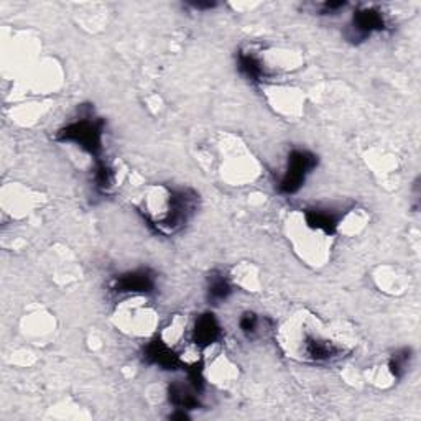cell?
<instances>
[{
  "label": "cell",
  "mask_w": 421,
  "mask_h": 421,
  "mask_svg": "<svg viewBox=\"0 0 421 421\" xmlns=\"http://www.w3.org/2000/svg\"><path fill=\"white\" fill-rule=\"evenodd\" d=\"M102 133L104 120L93 119V115L76 120V122L66 125L56 133V140L60 141H74L84 152L93 155L95 160L101 158L102 152Z\"/></svg>",
  "instance_id": "6da1fadb"
},
{
  "label": "cell",
  "mask_w": 421,
  "mask_h": 421,
  "mask_svg": "<svg viewBox=\"0 0 421 421\" xmlns=\"http://www.w3.org/2000/svg\"><path fill=\"white\" fill-rule=\"evenodd\" d=\"M316 165H318V157L315 153L308 152V150H293L288 157V168L278 185L282 193H297L303 186L308 174L311 173V170L316 168Z\"/></svg>",
  "instance_id": "7a4b0ae2"
},
{
  "label": "cell",
  "mask_w": 421,
  "mask_h": 421,
  "mask_svg": "<svg viewBox=\"0 0 421 421\" xmlns=\"http://www.w3.org/2000/svg\"><path fill=\"white\" fill-rule=\"evenodd\" d=\"M196 204H198V196L193 191L180 190L173 193L170 198V211L163 220V226L172 229V231L180 229L193 216Z\"/></svg>",
  "instance_id": "3957f363"
},
{
  "label": "cell",
  "mask_w": 421,
  "mask_h": 421,
  "mask_svg": "<svg viewBox=\"0 0 421 421\" xmlns=\"http://www.w3.org/2000/svg\"><path fill=\"white\" fill-rule=\"evenodd\" d=\"M383 28H385V19L380 12L375 8H364V10L354 14L352 23L345 35L349 40L361 41L372 35L374 32H380Z\"/></svg>",
  "instance_id": "277c9868"
},
{
  "label": "cell",
  "mask_w": 421,
  "mask_h": 421,
  "mask_svg": "<svg viewBox=\"0 0 421 421\" xmlns=\"http://www.w3.org/2000/svg\"><path fill=\"white\" fill-rule=\"evenodd\" d=\"M155 288V277L150 270H133L119 277L114 283L117 293H148Z\"/></svg>",
  "instance_id": "5b68a950"
},
{
  "label": "cell",
  "mask_w": 421,
  "mask_h": 421,
  "mask_svg": "<svg viewBox=\"0 0 421 421\" xmlns=\"http://www.w3.org/2000/svg\"><path fill=\"white\" fill-rule=\"evenodd\" d=\"M220 336V326L219 321L212 312H204L196 319L193 339L196 345L199 348H207V345L214 344Z\"/></svg>",
  "instance_id": "8992f818"
},
{
  "label": "cell",
  "mask_w": 421,
  "mask_h": 421,
  "mask_svg": "<svg viewBox=\"0 0 421 421\" xmlns=\"http://www.w3.org/2000/svg\"><path fill=\"white\" fill-rule=\"evenodd\" d=\"M145 359H147L150 364H155L166 370H177L178 367L181 365V361L178 359L177 354L160 339L152 341V343L145 348Z\"/></svg>",
  "instance_id": "52a82bcc"
},
{
  "label": "cell",
  "mask_w": 421,
  "mask_h": 421,
  "mask_svg": "<svg viewBox=\"0 0 421 421\" xmlns=\"http://www.w3.org/2000/svg\"><path fill=\"white\" fill-rule=\"evenodd\" d=\"M306 223L311 229L332 234L337 227V214L329 209H308Z\"/></svg>",
  "instance_id": "ba28073f"
},
{
  "label": "cell",
  "mask_w": 421,
  "mask_h": 421,
  "mask_svg": "<svg viewBox=\"0 0 421 421\" xmlns=\"http://www.w3.org/2000/svg\"><path fill=\"white\" fill-rule=\"evenodd\" d=\"M237 66L249 81H262L265 78V69L260 60L255 55L247 52H240L237 56Z\"/></svg>",
  "instance_id": "9c48e42d"
},
{
  "label": "cell",
  "mask_w": 421,
  "mask_h": 421,
  "mask_svg": "<svg viewBox=\"0 0 421 421\" xmlns=\"http://www.w3.org/2000/svg\"><path fill=\"white\" fill-rule=\"evenodd\" d=\"M168 398L177 408H183V410H193V408L199 407V400L196 395L191 394L186 387L181 383H172L168 389Z\"/></svg>",
  "instance_id": "30bf717a"
},
{
  "label": "cell",
  "mask_w": 421,
  "mask_h": 421,
  "mask_svg": "<svg viewBox=\"0 0 421 421\" xmlns=\"http://www.w3.org/2000/svg\"><path fill=\"white\" fill-rule=\"evenodd\" d=\"M306 354H308V357H311L312 361L324 362V361L334 359V357L339 356V349H337L334 344L328 343V341L311 339V341H308V344H306Z\"/></svg>",
  "instance_id": "8fae6325"
},
{
  "label": "cell",
  "mask_w": 421,
  "mask_h": 421,
  "mask_svg": "<svg viewBox=\"0 0 421 421\" xmlns=\"http://www.w3.org/2000/svg\"><path fill=\"white\" fill-rule=\"evenodd\" d=\"M231 293L232 288L226 278L219 273L212 275L209 278V286H207V298H209V301L214 303L224 301V299L229 298V295Z\"/></svg>",
  "instance_id": "7c38bea8"
},
{
  "label": "cell",
  "mask_w": 421,
  "mask_h": 421,
  "mask_svg": "<svg viewBox=\"0 0 421 421\" xmlns=\"http://www.w3.org/2000/svg\"><path fill=\"white\" fill-rule=\"evenodd\" d=\"M94 183L95 187L102 193H107L114 185V173L112 170L104 163L102 160H95V170H94Z\"/></svg>",
  "instance_id": "4fadbf2b"
},
{
  "label": "cell",
  "mask_w": 421,
  "mask_h": 421,
  "mask_svg": "<svg viewBox=\"0 0 421 421\" xmlns=\"http://www.w3.org/2000/svg\"><path fill=\"white\" fill-rule=\"evenodd\" d=\"M410 361H411V351L410 349H400V351H397L391 356V359L389 362V367H390V372L395 375V377L400 378L403 377L407 372L408 365H410Z\"/></svg>",
  "instance_id": "5bb4252c"
},
{
  "label": "cell",
  "mask_w": 421,
  "mask_h": 421,
  "mask_svg": "<svg viewBox=\"0 0 421 421\" xmlns=\"http://www.w3.org/2000/svg\"><path fill=\"white\" fill-rule=\"evenodd\" d=\"M239 326H240V331L244 332L245 336H249V337L253 336L258 328V318L253 315V312H244L239 321Z\"/></svg>",
  "instance_id": "9a60e30c"
},
{
  "label": "cell",
  "mask_w": 421,
  "mask_h": 421,
  "mask_svg": "<svg viewBox=\"0 0 421 421\" xmlns=\"http://www.w3.org/2000/svg\"><path fill=\"white\" fill-rule=\"evenodd\" d=\"M187 378H190L191 387H193L194 391H201L204 387V378H203V370L198 364H194L187 370Z\"/></svg>",
  "instance_id": "2e32d148"
},
{
  "label": "cell",
  "mask_w": 421,
  "mask_h": 421,
  "mask_svg": "<svg viewBox=\"0 0 421 421\" xmlns=\"http://www.w3.org/2000/svg\"><path fill=\"white\" fill-rule=\"evenodd\" d=\"M345 7V2H326L323 5V10H324V14H332V12H337V10H341V8H344Z\"/></svg>",
  "instance_id": "e0dca14e"
},
{
  "label": "cell",
  "mask_w": 421,
  "mask_h": 421,
  "mask_svg": "<svg viewBox=\"0 0 421 421\" xmlns=\"http://www.w3.org/2000/svg\"><path fill=\"white\" fill-rule=\"evenodd\" d=\"M194 8H198V10H206V8H214L216 3L214 2H193L191 3Z\"/></svg>",
  "instance_id": "ac0fdd59"
}]
</instances>
